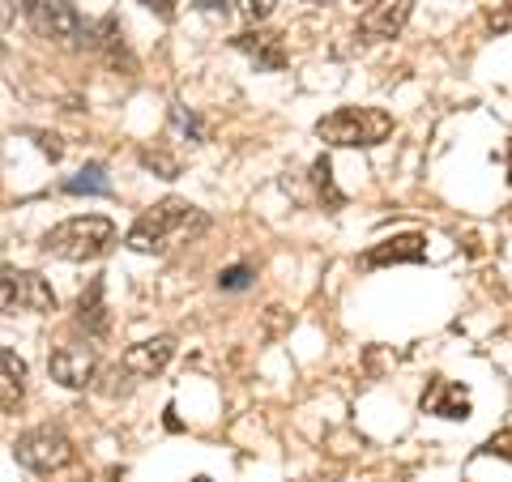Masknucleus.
I'll return each instance as SVG.
<instances>
[{
  "instance_id": "obj_1",
  "label": "nucleus",
  "mask_w": 512,
  "mask_h": 482,
  "mask_svg": "<svg viewBox=\"0 0 512 482\" xmlns=\"http://www.w3.org/2000/svg\"><path fill=\"white\" fill-rule=\"evenodd\" d=\"M205 227H210V218H205L197 205H188L180 197H167V201H158L154 210H146L133 227H128L124 244H128V252L163 256L167 248L184 244V239H192V235H201Z\"/></svg>"
},
{
  "instance_id": "obj_2",
  "label": "nucleus",
  "mask_w": 512,
  "mask_h": 482,
  "mask_svg": "<svg viewBox=\"0 0 512 482\" xmlns=\"http://www.w3.org/2000/svg\"><path fill=\"white\" fill-rule=\"evenodd\" d=\"M316 137L333 150H372L393 137V116L384 107H338L316 120Z\"/></svg>"
},
{
  "instance_id": "obj_3",
  "label": "nucleus",
  "mask_w": 512,
  "mask_h": 482,
  "mask_svg": "<svg viewBox=\"0 0 512 482\" xmlns=\"http://www.w3.org/2000/svg\"><path fill=\"white\" fill-rule=\"evenodd\" d=\"M111 244H116V222L103 214L64 218L43 235V252L56 261H99L103 252H111Z\"/></svg>"
},
{
  "instance_id": "obj_4",
  "label": "nucleus",
  "mask_w": 512,
  "mask_h": 482,
  "mask_svg": "<svg viewBox=\"0 0 512 482\" xmlns=\"http://www.w3.org/2000/svg\"><path fill=\"white\" fill-rule=\"evenodd\" d=\"M13 461L30 474H60L73 461V440L56 427H30L13 440Z\"/></svg>"
},
{
  "instance_id": "obj_5",
  "label": "nucleus",
  "mask_w": 512,
  "mask_h": 482,
  "mask_svg": "<svg viewBox=\"0 0 512 482\" xmlns=\"http://www.w3.org/2000/svg\"><path fill=\"white\" fill-rule=\"evenodd\" d=\"M0 303L5 312H35V316H52L56 312V291L43 273H30V269H13L5 265V282H0Z\"/></svg>"
},
{
  "instance_id": "obj_6",
  "label": "nucleus",
  "mask_w": 512,
  "mask_h": 482,
  "mask_svg": "<svg viewBox=\"0 0 512 482\" xmlns=\"http://www.w3.org/2000/svg\"><path fill=\"white\" fill-rule=\"evenodd\" d=\"M26 9V22L35 26V35L43 39H56V43H69V39H90V30L82 26V18H77V9L69 5V0H22Z\"/></svg>"
},
{
  "instance_id": "obj_7",
  "label": "nucleus",
  "mask_w": 512,
  "mask_h": 482,
  "mask_svg": "<svg viewBox=\"0 0 512 482\" xmlns=\"http://www.w3.org/2000/svg\"><path fill=\"white\" fill-rule=\"evenodd\" d=\"M47 372H52V380L64 384V389H86V384H94V372H99V355H94V346H86V342L56 346L52 355H47Z\"/></svg>"
},
{
  "instance_id": "obj_8",
  "label": "nucleus",
  "mask_w": 512,
  "mask_h": 482,
  "mask_svg": "<svg viewBox=\"0 0 512 482\" xmlns=\"http://www.w3.org/2000/svg\"><path fill=\"white\" fill-rule=\"evenodd\" d=\"M175 359V337L167 333H158V337H146V342H133L124 350V359L120 367L128 376H137V380H154L158 372H167V363Z\"/></svg>"
},
{
  "instance_id": "obj_9",
  "label": "nucleus",
  "mask_w": 512,
  "mask_h": 482,
  "mask_svg": "<svg viewBox=\"0 0 512 482\" xmlns=\"http://www.w3.org/2000/svg\"><path fill=\"white\" fill-rule=\"evenodd\" d=\"M427 261V235L406 231L393 239H380L363 252V269H384V265H423Z\"/></svg>"
},
{
  "instance_id": "obj_10",
  "label": "nucleus",
  "mask_w": 512,
  "mask_h": 482,
  "mask_svg": "<svg viewBox=\"0 0 512 482\" xmlns=\"http://www.w3.org/2000/svg\"><path fill=\"white\" fill-rule=\"evenodd\" d=\"M231 47L244 52L261 73H278V69H286V60H291L282 35H274V30H244V35L231 39Z\"/></svg>"
},
{
  "instance_id": "obj_11",
  "label": "nucleus",
  "mask_w": 512,
  "mask_h": 482,
  "mask_svg": "<svg viewBox=\"0 0 512 482\" xmlns=\"http://www.w3.org/2000/svg\"><path fill=\"white\" fill-rule=\"evenodd\" d=\"M414 13V0H372L359 18V30L367 39H397L402 26L410 22Z\"/></svg>"
},
{
  "instance_id": "obj_12",
  "label": "nucleus",
  "mask_w": 512,
  "mask_h": 482,
  "mask_svg": "<svg viewBox=\"0 0 512 482\" xmlns=\"http://www.w3.org/2000/svg\"><path fill=\"white\" fill-rule=\"evenodd\" d=\"M470 389H461L453 380H431L423 389V414H436V419H448V423H466L470 419Z\"/></svg>"
},
{
  "instance_id": "obj_13",
  "label": "nucleus",
  "mask_w": 512,
  "mask_h": 482,
  "mask_svg": "<svg viewBox=\"0 0 512 482\" xmlns=\"http://www.w3.org/2000/svg\"><path fill=\"white\" fill-rule=\"evenodd\" d=\"M90 47L99 52L111 69H120V73H128L133 77L137 73V60H133V52H128V43H124V30H120V22L116 18H103L99 26L90 30Z\"/></svg>"
},
{
  "instance_id": "obj_14",
  "label": "nucleus",
  "mask_w": 512,
  "mask_h": 482,
  "mask_svg": "<svg viewBox=\"0 0 512 482\" xmlns=\"http://www.w3.org/2000/svg\"><path fill=\"white\" fill-rule=\"evenodd\" d=\"M77 329H86V337H103L111 329L107 299H103V278H90V286L77 295Z\"/></svg>"
},
{
  "instance_id": "obj_15",
  "label": "nucleus",
  "mask_w": 512,
  "mask_h": 482,
  "mask_svg": "<svg viewBox=\"0 0 512 482\" xmlns=\"http://www.w3.org/2000/svg\"><path fill=\"white\" fill-rule=\"evenodd\" d=\"M308 180H312V188H316V197H320V205H325V210H342V205H346V192L338 188V180H333L329 154L316 158L312 171H308Z\"/></svg>"
},
{
  "instance_id": "obj_16",
  "label": "nucleus",
  "mask_w": 512,
  "mask_h": 482,
  "mask_svg": "<svg viewBox=\"0 0 512 482\" xmlns=\"http://www.w3.org/2000/svg\"><path fill=\"white\" fill-rule=\"evenodd\" d=\"M0 367H5V414H13L18 410V401H22V393H26V363L18 359V350L13 346H5L0 350Z\"/></svg>"
},
{
  "instance_id": "obj_17",
  "label": "nucleus",
  "mask_w": 512,
  "mask_h": 482,
  "mask_svg": "<svg viewBox=\"0 0 512 482\" xmlns=\"http://www.w3.org/2000/svg\"><path fill=\"white\" fill-rule=\"evenodd\" d=\"M64 192H69V197H111V180H107V171L99 167V163H90L86 171H77L73 180H64Z\"/></svg>"
},
{
  "instance_id": "obj_18",
  "label": "nucleus",
  "mask_w": 512,
  "mask_h": 482,
  "mask_svg": "<svg viewBox=\"0 0 512 482\" xmlns=\"http://www.w3.org/2000/svg\"><path fill=\"white\" fill-rule=\"evenodd\" d=\"M274 9H278V0H235V13L244 18L248 26H261L274 18Z\"/></svg>"
},
{
  "instance_id": "obj_19",
  "label": "nucleus",
  "mask_w": 512,
  "mask_h": 482,
  "mask_svg": "<svg viewBox=\"0 0 512 482\" xmlns=\"http://www.w3.org/2000/svg\"><path fill=\"white\" fill-rule=\"evenodd\" d=\"M478 453H483V457H500V461H508V465H512V427H500L495 436H487Z\"/></svg>"
},
{
  "instance_id": "obj_20",
  "label": "nucleus",
  "mask_w": 512,
  "mask_h": 482,
  "mask_svg": "<svg viewBox=\"0 0 512 482\" xmlns=\"http://www.w3.org/2000/svg\"><path fill=\"white\" fill-rule=\"evenodd\" d=\"M252 278H256L252 265H231V269L218 273V286H222V291H248Z\"/></svg>"
},
{
  "instance_id": "obj_21",
  "label": "nucleus",
  "mask_w": 512,
  "mask_h": 482,
  "mask_svg": "<svg viewBox=\"0 0 512 482\" xmlns=\"http://www.w3.org/2000/svg\"><path fill=\"white\" fill-rule=\"evenodd\" d=\"M141 163H146L150 171H158L163 180H175V175H180V163H175L171 154H163V150H141Z\"/></svg>"
},
{
  "instance_id": "obj_22",
  "label": "nucleus",
  "mask_w": 512,
  "mask_h": 482,
  "mask_svg": "<svg viewBox=\"0 0 512 482\" xmlns=\"http://www.w3.org/2000/svg\"><path fill=\"white\" fill-rule=\"evenodd\" d=\"M30 137H35V146H39L43 158H52V163H60V158H64V146H60V137H56V133H47V128H35Z\"/></svg>"
},
{
  "instance_id": "obj_23",
  "label": "nucleus",
  "mask_w": 512,
  "mask_h": 482,
  "mask_svg": "<svg viewBox=\"0 0 512 482\" xmlns=\"http://www.w3.org/2000/svg\"><path fill=\"white\" fill-rule=\"evenodd\" d=\"M171 120L184 128V133L192 137V141H205V128H201V120L192 116V111H184V107H171Z\"/></svg>"
},
{
  "instance_id": "obj_24",
  "label": "nucleus",
  "mask_w": 512,
  "mask_h": 482,
  "mask_svg": "<svg viewBox=\"0 0 512 482\" xmlns=\"http://www.w3.org/2000/svg\"><path fill=\"white\" fill-rule=\"evenodd\" d=\"M141 5H146L154 18H163V22H171L175 18V5H180V0H141Z\"/></svg>"
},
{
  "instance_id": "obj_25",
  "label": "nucleus",
  "mask_w": 512,
  "mask_h": 482,
  "mask_svg": "<svg viewBox=\"0 0 512 482\" xmlns=\"http://www.w3.org/2000/svg\"><path fill=\"white\" fill-rule=\"evenodd\" d=\"M197 9H201V13H222V18H227V13H231V0H197Z\"/></svg>"
},
{
  "instance_id": "obj_26",
  "label": "nucleus",
  "mask_w": 512,
  "mask_h": 482,
  "mask_svg": "<svg viewBox=\"0 0 512 482\" xmlns=\"http://www.w3.org/2000/svg\"><path fill=\"white\" fill-rule=\"evenodd\" d=\"M508 184H512V146H508Z\"/></svg>"
},
{
  "instance_id": "obj_27",
  "label": "nucleus",
  "mask_w": 512,
  "mask_h": 482,
  "mask_svg": "<svg viewBox=\"0 0 512 482\" xmlns=\"http://www.w3.org/2000/svg\"><path fill=\"white\" fill-rule=\"evenodd\" d=\"M355 5H372V0H355Z\"/></svg>"
},
{
  "instance_id": "obj_28",
  "label": "nucleus",
  "mask_w": 512,
  "mask_h": 482,
  "mask_svg": "<svg viewBox=\"0 0 512 482\" xmlns=\"http://www.w3.org/2000/svg\"><path fill=\"white\" fill-rule=\"evenodd\" d=\"M192 482H210V478H192Z\"/></svg>"
},
{
  "instance_id": "obj_29",
  "label": "nucleus",
  "mask_w": 512,
  "mask_h": 482,
  "mask_svg": "<svg viewBox=\"0 0 512 482\" xmlns=\"http://www.w3.org/2000/svg\"><path fill=\"white\" fill-rule=\"evenodd\" d=\"M504 5H512V0H504Z\"/></svg>"
}]
</instances>
